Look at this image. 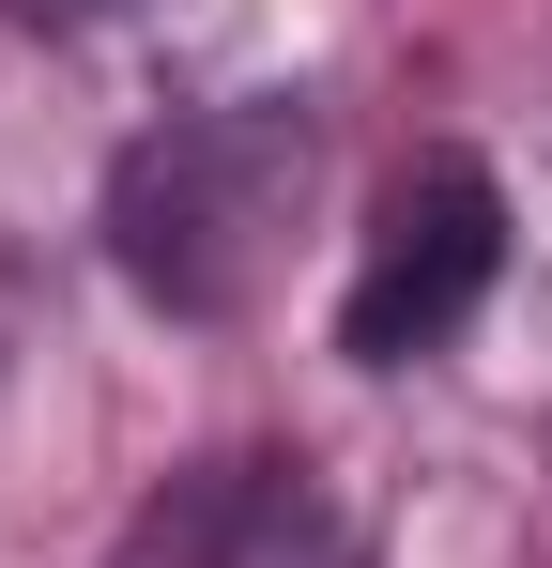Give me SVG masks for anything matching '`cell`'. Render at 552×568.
<instances>
[{
    "instance_id": "obj_1",
    "label": "cell",
    "mask_w": 552,
    "mask_h": 568,
    "mask_svg": "<svg viewBox=\"0 0 552 568\" xmlns=\"http://www.w3.org/2000/svg\"><path fill=\"white\" fill-rule=\"evenodd\" d=\"M323 200V108L307 93H215L170 108L108 170V262L154 292L170 323H246Z\"/></svg>"
},
{
    "instance_id": "obj_2",
    "label": "cell",
    "mask_w": 552,
    "mask_h": 568,
    "mask_svg": "<svg viewBox=\"0 0 552 568\" xmlns=\"http://www.w3.org/2000/svg\"><path fill=\"white\" fill-rule=\"evenodd\" d=\"M491 277H507V185L476 154H415L399 185L368 200V231H354L338 354L354 369H415V354H446L460 323L491 307Z\"/></svg>"
},
{
    "instance_id": "obj_3",
    "label": "cell",
    "mask_w": 552,
    "mask_h": 568,
    "mask_svg": "<svg viewBox=\"0 0 552 568\" xmlns=\"http://www.w3.org/2000/svg\"><path fill=\"white\" fill-rule=\"evenodd\" d=\"M200 568H368V538L307 462H231L200 491Z\"/></svg>"
},
{
    "instance_id": "obj_4",
    "label": "cell",
    "mask_w": 552,
    "mask_h": 568,
    "mask_svg": "<svg viewBox=\"0 0 552 568\" xmlns=\"http://www.w3.org/2000/svg\"><path fill=\"white\" fill-rule=\"evenodd\" d=\"M16 16H47V31H78V16H123V0H16Z\"/></svg>"
}]
</instances>
